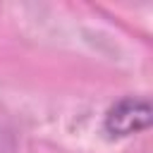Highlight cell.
<instances>
[{"mask_svg":"<svg viewBox=\"0 0 153 153\" xmlns=\"http://www.w3.org/2000/svg\"><path fill=\"white\" fill-rule=\"evenodd\" d=\"M151 124H153V108L146 96H124L115 100L103 117V129L115 139L139 134Z\"/></svg>","mask_w":153,"mask_h":153,"instance_id":"6da1fadb","label":"cell"}]
</instances>
